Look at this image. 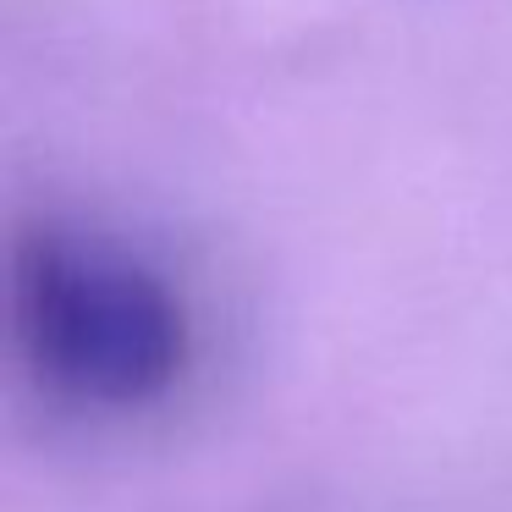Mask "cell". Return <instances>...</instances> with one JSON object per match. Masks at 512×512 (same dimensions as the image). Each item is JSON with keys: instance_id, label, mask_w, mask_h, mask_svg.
<instances>
[{"instance_id": "obj_1", "label": "cell", "mask_w": 512, "mask_h": 512, "mask_svg": "<svg viewBox=\"0 0 512 512\" xmlns=\"http://www.w3.org/2000/svg\"><path fill=\"white\" fill-rule=\"evenodd\" d=\"M12 331L45 391L94 413L160 408L199 358L177 281L78 226H34L12 243Z\"/></svg>"}]
</instances>
